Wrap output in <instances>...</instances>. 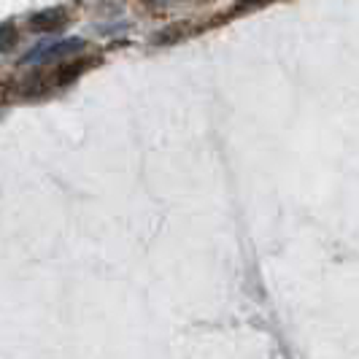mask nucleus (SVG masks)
<instances>
[{"label":"nucleus","instance_id":"nucleus-1","mask_svg":"<svg viewBox=\"0 0 359 359\" xmlns=\"http://www.w3.org/2000/svg\"><path fill=\"white\" fill-rule=\"evenodd\" d=\"M65 11L62 8H49V11H41L30 19V27L38 30V33H52V30H60L65 25Z\"/></svg>","mask_w":359,"mask_h":359},{"label":"nucleus","instance_id":"nucleus-2","mask_svg":"<svg viewBox=\"0 0 359 359\" xmlns=\"http://www.w3.org/2000/svg\"><path fill=\"white\" fill-rule=\"evenodd\" d=\"M84 43L81 41H62V43H54V46H46L43 52H33V54H27V60H54V57H62V54H71V52H79Z\"/></svg>","mask_w":359,"mask_h":359},{"label":"nucleus","instance_id":"nucleus-3","mask_svg":"<svg viewBox=\"0 0 359 359\" xmlns=\"http://www.w3.org/2000/svg\"><path fill=\"white\" fill-rule=\"evenodd\" d=\"M17 43V30L14 25H0V52H8Z\"/></svg>","mask_w":359,"mask_h":359},{"label":"nucleus","instance_id":"nucleus-4","mask_svg":"<svg viewBox=\"0 0 359 359\" xmlns=\"http://www.w3.org/2000/svg\"><path fill=\"white\" fill-rule=\"evenodd\" d=\"M259 3H265V0H241V3H238V8H235V11H246V8H257V6H259Z\"/></svg>","mask_w":359,"mask_h":359},{"label":"nucleus","instance_id":"nucleus-5","mask_svg":"<svg viewBox=\"0 0 359 359\" xmlns=\"http://www.w3.org/2000/svg\"><path fill=\"white\" fill-rule=\"evenodd\" d=\"M146 3H151V6H162L165 0H146Z\"/></svg>","mask_w":359,"mask_h":359}]
</instances>
